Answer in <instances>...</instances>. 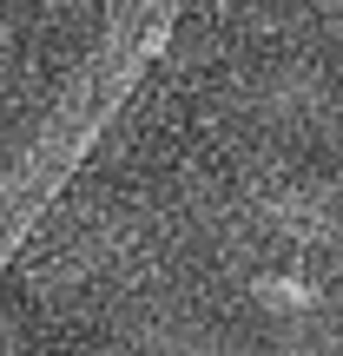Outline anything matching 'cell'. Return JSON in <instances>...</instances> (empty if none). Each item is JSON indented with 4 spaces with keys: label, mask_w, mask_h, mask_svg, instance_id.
<instances>
[{
    "label": "cell",
    "mask_w": 343,
    "mask_h": 356,
    "mask_svg": "<svg viewBox=\"0 0 343 356\" xmlns=\"http://www.w3.org/2000/svg\"><path fill=\"white\" fill-rule=\"evenodd\" d=\"M264 218L271 225H284L291 238H310V244H343V218H330V211H310V204H297V198H271L264 204Z\"/></svg>",
    "instance_id": "obj_1"
},
{
    "label": "cell",
    "mask_w": 343,
    "mask_h": 356,
    "mask_svg": "<svg viewBox=\"0 0 343 356\" xmlns=\"http://www.w3.org/2000/svg\"><path fill=\"white\" fill-rule=\"evenodd\" d=\"M257 297H264V304H317V291H304V284H291V277H257Z\"/></svg>",
    "instance_id": "obj_2"
},
{
    "label": "cell",
    "mask_w": 343,
    "mask_h": 356,
    "mask_svg": "<svg viewBox=\"0 0 343 356\" xmlns=\"http://www.w3.org/2000/svg\"><path fill=\"white\" fill-rule=\"evenodd\" d=\"M0 356H13V350H7V343H0Z\"/></svg>",
    "instance_id": "obj_3"
}]
</instances>
